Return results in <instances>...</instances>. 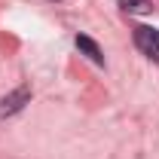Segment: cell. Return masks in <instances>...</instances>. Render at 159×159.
<instances>
[{
    "mask_svg": "<svg viewBox=\"0 0 159 159\" xmlns=\"http://www.w3.org/2000/svg\"><path fill=\"white\" fill-rule=\"evenodd\" d=\"M135 46H138L147 58L159 61V31H156V28L138 25V28H135Z\"/></svg>",
    "mask_w": 159,
    "mask_h": 159,
    "instance_id": "1",
    "label": "cell"
},
{
    "mask_svg": "<svg viewBox=\"0 0 159 159\" xmlns=\"http://www.w3.org/2000/svg\"><path fill=\"white\" fill-rule=\"evenodd\" d=\"M28 101H31V92H28V89H16L12 95L0 98V119H6V116H12V113H19Z\"/></svg>",
    "mask_w": 159,
    "mask_h": 159,
    "instance_id": "2",
    "label": "cell"
},
{
    "mask_svg": "<svg viewBox=\"0 0 159 159\" xmlns=\"http://www.w3.org/2000/svg\"><path fill=\"white\" fill-rule=\"evenodd\" d=\"M77 46H80V49H83V52H86L92 61H95V64H104V55H101L98 43H95L92 37H77Z\"/></svg>",
    "mask_w": 159,
    "mask_h": 159,
    "instance_id": "3",
    "label": "cell"
},
{
    "mask_svg": "<svg viewBox=\"0 0 159 159\" xmlns=\"http://www.w3.org/2000/svg\"><path fill=\"white\" fill-rule=\"evenodd\" d=\"M119 6H122L125 12H132V16H147V12H153V3H150V0H119Z\"/></svg>",
    "mask_w": 159,
    "mask_h": 159,
    "instance_id": "4",
    "label": "cell"
}]
</instances>
